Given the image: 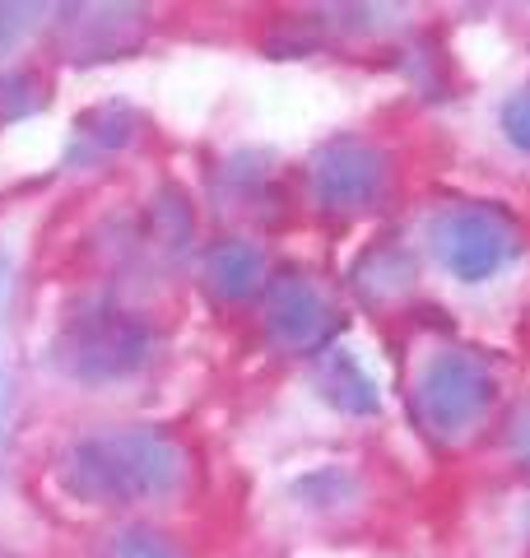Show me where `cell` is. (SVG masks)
Returning a JSON list of instances; mask_svg holds the SVG:
<instances>
[{"mask_svg": "<svg viewBox=\"0 0 530 558\" xmlns=\"http://www.w3.org/2000/svg\"><path fill=\"white\" fill-rule=\"evenodd\" d=\"M149 359V330L127 312H88L61 336V363L84 381H112Z\"/></svg>", "mask_w": 530, "mask_h": 558, "instance_id": "obj_2", "label": "cell"}, {"mask_svg": "<svg viewBox=\"0 0 530 558\" xmlns=\"http://www.w3.org/2000/svg\"><path fill=\"white\" fill-rule=\"evenodd\" d=\"M103 558H177V549L164 545V539L149 535V531H121L108 539Z\"/></svg>", "mask_w": 530, "mask_h": 558, "instance_id": "obj_4", "label": "cell"}, {"mask_svg": "<svg viewBox=\"0 0 530 558\" xmlns=\"http://www.w3.org/2000/svg\"><path fill=\"white\" fill-rule=\"evenodd\" d=\"M5 424H10V373L0 363V438H5Z\"/></svg>", "mask_w": 530, "mask_h": 558, "instance_id": "obj_5", "label": "cell"}, {"mask_svg": "<svg viewBox=\"0 0 530 558\" xmlns=\"http://www.w3.org/2000/svg\"><path fill=\"white\" fill-rule=\"evenodd\" d=\"M186 470L182 447L149 428L88 433L61 461V480L84 502H140L172 494Z\"/></svg>", "mask_w": 530, "mask_h": 558, "instance_id": "obj_1", "label": "cell"}, {"mask_svg": "<svg viewBox=\"0 0 530 558\" xmlns=\"http://www.w3.org/2000/svg\"><path fill=\"white\" fill-rule=\"evenodd\" d=\"M209 275H215V284L228 289V293H242L252 289V275H256V256L246 247H219L209 256Z\"/></svg>", "mask_w": 530, "mask_h": 558, "instance_id": "obj_3", "label": "cell"}]
</instances>
